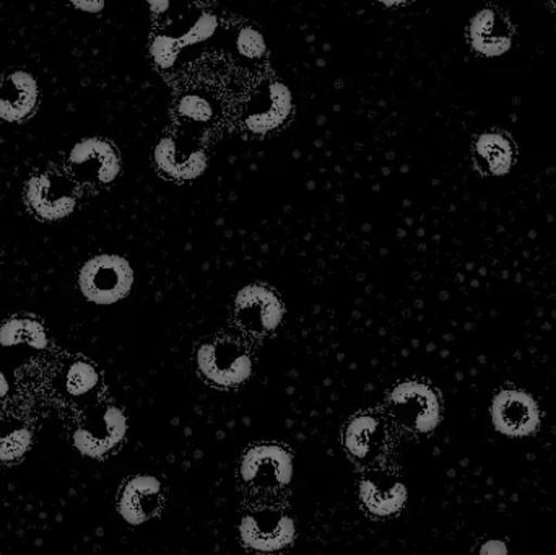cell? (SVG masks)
I'll list each match as a JSON object with an SVG mask.
<instances>
[{"label": "cell", "mask_w": 556, "mask_h": 555, "mask_svg": "<svg viewBox=\"0 0 556 555\" xmlns=\"http://www.w3.org/2000/svg\"><path fill=\"white\" fill-rule=\"evenodd\" d=\"M470 41L473 49L482 54H505L511 48L508 23L495 10H482L470 23Z\"/></svg>", "instance_id": "obj_14"}, {"label": "cell", "mask_w": 556, "mask_h": 555, "mask_svg": "<svg viewBox=\"0 0 556 555\" xmlns=\"http://www.w3.org/2000/svg\"><path fill=\"white\" fill-rule=\"evenodd\" d=\"M283 305L263 286H248L237 295V321L251 335H267L280 326Z\"/></svg>", "instance_id": "obj_7"}, {"label": "cell", "mask_w": 556, "mask_h": 555, "mask_svg": "<svg viewBox=\"0 0 556 555\" xmlns=\"http://www.w3.org/2000/svg\"><path fill=\"white\" fill-rule=\"evenodd\" d=\"M20 344L42 351L48 348V336L35 319L13 318L0 328V345L12 348Z\"/></svg>", "instance_id": "obj_18"}, {"label": "cell", "mask_w": 556, "mask_h": 555, "mask_svg": "<svg viewBox=\"0 0 556 555\" xmlns=\"http://www.w3.org/2000/svg\"><path fill=\"white\" fill-rule=\"evenodd\" d=\"M294 521L274 508L251 512L240 524L241 541L257 553H278L293 543Z\"/></svg>", "instance_id": "obj_4"}, {"label": "cell", "mask_w": 556, "mask_h": 555, "mask_svg": "<svg viewBox=\"0 0 556 555\" xmlns=\"http://www.w3.org/2000/svg\"><path fill=\"white\" fill-rule=\"evenodd\" d=\"M198 367L211 383L237 387L251 377L253 362L237 342L220 339L199 348Z\"/></svg>", "instance_id": "obj_3"}, {"label": "cell", "mask_w": 556, "mask_h": 555, "mask_svg": "<svg viewBox=\"0 0 556 555\" xmlns=\"http://www.w3.org/2000/svg\"><path fill=\"white\" fill-rule=\"evenodd\" d=\"M359 499L369 514L391 517L399 514L407 502V489L391 472L372 471L359 482Z\"/></svg>", "instance_id": "obj_10"}, {"label": "cell", "mask_w": 556, "mask_h": 555, "mask_svg": "<svg viewBox=\"0 0 556 555\" xmlns=\"http://www.w3.org/2000/svg\"><path fill=\"white\" fill-rule=\"evenodd\" d=\"M391 413L405 429L428 433L441 420V406L437 393L427 384L405 381L391 393Z\"/></svg>", "instance_id": "obj_2"}, {"label": "cell", "mask_w": 556, "mask_h": 555, "mask_svg": "<svg viewBox=\"0 0 556 555\" xmlns=\"http://www.w3.org/2000/svg\"><path fill=\"white\" fill-rule=\"evenodd\" d=\"M269 106L267 110L248 116L247 126L251 133L264 134L280 126L291 113V93L283 84L269 87Z\"/></svg>", "instance_id": "obj_17"}, {"label": "cell", "mask_w": 556, "mask_h": 555, "mask_svg": "<svg viewBox=\"0 0 556 555\" xmlns=\"http://www.w3.org/2000/svg\"><path fill=\"white\" fill-rule=\"evenodd\" d=\"M490 413L495 429L513 439L532 436L541 424L538 403L525 391L505 390L496 394Z\"/></svg>", "instance_id": "obj_6"}, {"label": "cell", "mask_w": 556, "mask_h": 555, "mask_svg": "<svg viewBox=\"0 0 556 555\" xmlns=\"http://www.w3.org/2000/svg\"><path fill=\"white\" fill-rule=\"evenodd\" d=\"M9 380H7L5 375H3L2 371H0V400H2V398H5L7 394H9Z\"/></svg>", "instance_id": "obj_27"}, {"label": "cell", "mask_w": 556, "mask_h": 555, "mask_svg": "<svg viewBox=\"0 0 556 555\" xmlns=\"http://www.w3.org/2000/svg\"><path fill=\"white\" fill-rule=\"evenodd\" d=\"M179 113L185 117H189L192 121H208L212 117V106L201 97H191L182 98L181 103H179Z\"/></svg>", "instance_id": "obj_25"}, {"label": "cell", "mask_w": 556, "mask_h": 555, "mask_svg": "<svg viewBox=\"0 0 556 555\" xmlns=\"http://www.w3.org/2000/svg\"><path fill=\"white\" fill-rule=\"evenodd\" d=\"M75 9L84 10L87 13H100L104 9V2L98 0H90V2H75Z\"/></svg>", "instance_id": "obj_26"}, {"label": "cell", "mask_w": 556, "mask_h": 555, "mask_svg": "<svg viewBox=\"0 0 556 555\" xmlns=\"http://www.w3.org/2000/svg\"><path fill=\"white\" fill-rule=\"evenodd\" d=\"M178 150L172 139H162L155 147V162L169 178L194 179L207 168V160L202 152H194L186 159H178Z\"/></svg>", "instance_id": "obj_16"}, {"label": "cell", "mask_w": 556, "mask_h": 555, "mask_svg": "<svg viewBox=\"0 0 556 555\" xmlns=\"http://www.w3.org/2000/svg\"><path fill=\"white\" fill-rule=\"evenodd\" d=\"M25 195L35 214L48 222L68 217L77 204L71 186L64 179L46 173L29 179Z\"/></svg>", "instance_id": "obj_9"}, {"label": "cell", "mask_w": 556, "mask_h": 555, "mask_svg": "<svg viewBox=\"0 0 556 555\" xmlns=\"http://www.w3.org/2000/svg\"><path fill=\"white\" fill-rule=\"evenodd\" d=\"M162 507V482L153 476L130 479L119 499V514L130 527H140Z\"/></svg>", "instance_id": "obj_11"}, {"label": "cell", "mask_w": 556, "mask_h": 555, "mask_svg": "<svg viewBox=\"0 0 556 555\" xmlns=\"http://www.w3.org/2000/svg\"><path fill=\"white\" fill-rule=\"evenodd\" d=\"M218 28V18L212 13H205L198 22L192 25V28L179 39V48H186V46H195L199 42L207 41L208 38L215 35Z\"/></svg>", "instance_id": "obj_23"}, {"label": "cell", "mask_w": 556, "mask_h": 555, "mask_svg": "<svg viewBox=\"0 0 556 555\" xmlns=\"http://www.w3.org/2000/svg\"><path fill=\"white\" fill-rule=\"evenodd\" d=\"M477 152L489 163L493 175H505L513 163V150L508 140L500 134H483L477 140Z\"/></svg>", "instance_id": "obj_19"}, {"label": "cell", "mask_w": 556, "mask_h": 555, "mask_svg": "<svg viewBox=\"0 0 556 555\" xmlns=\"http://www.w3.org/2000/svg\"><path fill=\"white\" fill-rule=\"evenodd\" d=\"M179 49L181 48H179L178 39L169 38V36H156L150 46L153 61L165 71L175 67L178 62Z\"/></svg>", "instance_id": "obj_22"}, {"label": "cell", "mask_w": 556, "mask_h": 555, "mask_svg": "<svg viewBox=\"0 0 556 555\" xmlns=\"http://www.w3.org/2000/svg\"><path fill=\"white\" fill-rule=\"evenodd\" d=\"M68 160L75 168L85 169L88 175L94 176L101 185L113 182L119 176V155L106 140H81L72 149Z\"/></svg>", "instance_id": "obj_12"}, {"label": "cell", "mask_w": 556, "mask_h": 555, "mask_svg": "<svg viewBox=\"0 0 556 555\" xmlns=\"http://www.w3.org/2000/svg\"><path fill=\"white\" fill-rule=\"evenodd\" d=\"M38 84L25 71H15L0 85V119L18 123L35 110Z\"/></svg>", "instance_id": "obj_13"}, {"label": "cell", "mask_w": 556, "mask_h": 555, "mask_svg": "<svg viewBox=\"0 0 556 555\" xmlns=\"http://www.w3.org/2000/svg\"><path fill=\"white\" fill-rule=\"evenodd\" d=\"M134 270L126 257L98 254L84 264L78 274L81 295L94 305H114L129 295Z\"/></svg>", "instance_id": "obj_1"}, {"label": "cell", "mask_w": 556, "mask_h": 555, "mask_svg": "<svg viewBox=\"0 0 556 555\" xmlns=\"http://www.w3.org/2000/svg\"><path fill=\"white\" fill-rule=\"evenodd\" d=\"M237 45L238 51L244 58L260 59L266 52V42H264L263 35L253 28L241 29Z\"/></svg>", "instance_id": "obj_24"}, {"label": "cell", "mask_w": 556, "mask_h": 555, "mask_svg": "<svg viewBox=\"0 0 556 555\" xmlns=\"http://www.w3.org/2000/svg\"><path fill=\"white\" fill-rule=\"evenodd\" d=\"M293 459L278 445H257L248 450L240 475L247 484L257 489L287 488L293 479Z\"/></svg>", "instance_id": "obj_5"}, {"label": "cell", "mask_w": 556, "mask_h": 555, "mask_svg": "<svg viewBox=\"0 0 556 555\" xmlns=\"http://www.w3.org/2000/svg\"><path fill=\"white\" fill-rule=\"evenodd\" d=\"M150 7H152L153 10H155V13L163 12V10L168 9L169 3L168 2H150Z\"/></svg>", "instance_id": "obj_28"}, {"label": "cell", "mask_w": 556, "mask_h": 555, "mask_svg": "<svg viewBox=\"0 0 556 555\" xmlns=\"http://www.w3.org/2000/svg\"><path fill=\"white\" fill-rule=\"evenodd\" d=\"M381 424L372 416H358L346 426L343 433L346 452L359 462H366L381 445Z\"/></svg>", "instance_id": "obj_15"}, {"label": "cell", "mask_w": 556, "mask_h": 555, "mask_svg": "<svg viewBox=\"0 0 556 555\" xmlns=\"http://www.w3.org/2000/svg\"><path fill=\"white\" fill-rule=\"evenodd\" d=\"M98 371L87 362H75L68 367L64 378L65 393L72 398H84L98 387Z\"/></svg>", "instance_id": "obj_20"}, {"label": "cell", "mask_w": 556, "mask_h": 555, "mask_svg": "<svg viewBox=\"0 0 556 555\" xmlns=\"http://www.w3.org/2000/svg\"><path fill=\"white\" fill-rule=\"evenodd\" d=\"M31 436L23 426L5 427L0 429V462H15L25 455Z\"/></svg>", "instance_id": "obj_21"}, {"label": "cell", "mask_w": 556, "mask_h": 555, "mask_svg": "<svg viewBox=\"0 0 556 555\" xmlns=\"http://www.w3.org/2000/svg\"><path fill=\"white\" fill-rule=\"evenodd\" d=\"M127 432V420L123 411L106 407L90 422L75 430L74 445L81 455L100 458L116 449Z\"/></svg>", "instance_id": "obj_8"}]
</instances>
